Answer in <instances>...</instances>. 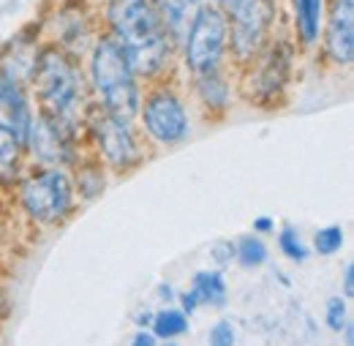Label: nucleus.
I'll list each match as a JSON object with an SVG mask.
<instances>
[{
	"mask_svg": "<svg viewBox=\"0 0 354 346\" xmlns=\"http://www.w3.org/2000/svg\"><path fill=\"white\" fill-rule=\"evenodd\" d=\"M237 344V327L232 325V322H216L213 327H210V333H207V346H234Z\"/></svg>",
	"mask_w": 354,
	"mask_h": 346,
	"instance_id": "23",
	"label": "nucleus"
},
{
	"mask_svg": "<svg viewBox=\"0 0 354 346\" xmlns=\"http://www.w3.org/2000/svg\"><path fill=\"white\" fill-rule=\"evenodd\" d=\"M344 292H346V298H352L354 295V264L352 262H349L346 270H344Z\"/></svg>",
	"mask_w": 354,
	"mask_h": 346,
	"instance_id": "27",
	"label": "nucleus"
},
{
	"mask_svg": "<svg viewBox=\"0 0 354 346\" xmlns=\"http://www.w3.org/2000/svg\"><path fill=\"white\" fill-rule=\"evenodd\" d=\"M19 150L22 147L17 145V139L0 126V180H8L14 174L17 161H19Z\"/></svg>",
	"mask_w": 354,
	"mask_h": 346,
	"instance_id": "19",
	"label": "nucleus"
},
{
	"mask_svg": "<svg viewBox=\"0 0 354 346\" xmlns=\"http://www.w3.org/2000/svg\"><path fill=\"white\" fill-rule=\"evenodd\" d=\"M254 229H257V232H262V235H265V232H272V229H275V224H272V218L259 216V218H257V221H254Z\"/></svg>",
	"mask_w": 354,
	"mask_h": 346,
	"instance_id": "28",
	"label": "nucleus"
},
{
	"mask_svg": "<svg viewBox=\"0 0 354 346\" xmlns=\"http://www.w3.org/2000/svg\"><path fill=\"white\" fill-rule=\"evenodd\" d=\"M297 14V30L306 44H313L319 36V17H322V0H295Z\"/></svg>",
	"mask_w": 354,
	"mask_h": 346,
	"instance_id": "16",
	"label": "nucleus"
},
{
	"mask_svg": "<svg viewBox=\"0 0 354 346\" xmlns=\"http://www.w3.org/2000/svg\"><path fill=\"white\" fill-rule=\"evenodd\" d=\"M150 322H153V313H139V316H136V325H142V327L150 325Z\"/></svg>",
	"mask_w": 354,
	"mask_h": 346,
	"instance_id": "30",
	"label": "nucleus"
},
{
	"mask_svg": "<svg viewBox=\"0 0 354 346\" xmlns=\"http://www.w3.org/2000/svg\"><path fill=\"white\" fill-rule=\"evenodd\" d=\"M109 22L133 74L153 77L164 69L169 36L161 25L156 0H112Z\"/></svg>",
	"mask_w": 354,
	"mask_h": 346,
	"instance_id": "1",
	"label": "nucleus"
},
{
	"mask_svg": "<svg viewBox=\"0 0 354 346\" xmlns=\"http://www.w3.org/2000/svg\"><path fill=\"white\" fill-rule=\"evenodd\" d=\"M164 346H177L175 341H164Z\"/></svg>",
	"mask_w": 354,
	"mask_h": 346,
	"instance_id": "32",
	"label": "nucleus"
},
{
	"mask_svg": "<svg viewBox=\"0 0 354 346\" xmlns=\"http://www.w3.org/2000/svg\"><path fill=\"white\" fill-rule=\"evenodd\" d=\"M313 248H316V254H322V257H333V254H338V251L344 248V229L335 226V224L319 229V232L313 235Z\"/></svg>",
	"mask_w": 354,
	"mask_h": 346,
	"instance_id": "21",
	"label": "nucleus"
},
{
	"mask_svg": "<svg viewBox=\"0 0 354 346\" xmlns=\"http://www.w3.org/2000/svg\"><path fill=\"white\" fill-rule=\"evenodd\" d=\"M139 112H142L147 134L161 145H177L188 136V129H191L188 112L172 90L150 93L145 101V109H139Z\"/></svg>",
	"mask_w": 354,
	"mask_h": 346,
	"instance_id": "7",
	"label": "nucleus"
},
{
	"mask_svg": "<svg viewBox=\"0 0 354 346\" xmlns=\"http://www.w3.org/2000/svg\"><path fill=\"white\" fill-rule=\"evenodd\" d=\"M327 55L338 66H349L354 57V0H335L327 25Z\"/></svg>",
	"mask_w": 354,
	"mask_h": 346,
	"instance_id": "12",
	"label": "nucleus"
},
{
	"mask_svg": "<svg viewBox=\"0 0 354 346\" xmlns=\"http://www.w3.org/2000/svg\"><path fill=\"white\" fill-rule=\"evenodd\" d=\"M196 308H199V298H196V292H194V289H188V292H183V295H180V311H183L185 316H191Z\"/></svg>",
	"mask_w": 354,
	"mask_h": 346,
	"instance_id": "25",
	"label": "nucleus"
},
{
	"mask_svg": "<svg viewBox=\"0 0 354 346\" xmlns=\"http://www.w3.org/2000/svg\"><path fill=\"white\" fill-rule=\"evenodd\" d=\"M156 3H158V17L169 42L185 44V36L191 33L202 11V0H156Z\"/></svg>",
	"mask_w": 354,
	"mask_h": 346,
	"instance_id": "13",
	"label": "nucleus"
},
{
	"mask_svg": "<svg viewBox=\"0 0 354 346\" xmlns=\"http://www.w3.org/2000/svg\"><path fill=\"white\" fill-rule=\"evenodd\" d=\"M232 257H234V246H232V243H226V240L216 243V248H213V260L218 262V264H229Z\"/></svg>",
	"mask_w": 354,
	"mask_h": 346,
	"instance_id": "24",
	"label": "nucleus"
},
{
	"mask_svg": "<svg viewBox=\"0 0 354 346\" xmlns=\"http://www.w3.org/2000/svg\"><path fill=\"white\" fill-rule=\"evenodd\" d=\"M158 298L172 300V289H169V284H161V286H158Z\"/></svg>",
	"mask_w": 354,
	"mask_h": 346,
	"instance_id": "29",
	"label": "nucleus"
},
{
	"mask_svg": "<svg viewBox=\"0 0 354 346\" xmlns=\"http://www.w3.org/2000/svg\"><path fill=\"white\" fill-rule=\"evenodd\" d=\"M22 205L41 224H60L71 210V180L60 170L30 174L22 183Z\"/></svg>",
	"mask_w": 354,
	"mask_h": 346,
	"instance_id": "4",
	"label": "nucleus"
},
{
	"mask_svg": "<svg viewBox=\"0 0 354 346\" xmlns=\"http://www.w3.org/2000/svg\"><path fill=\"white\" fill-rule=\"evenodd\" d=\"M150 333L161 341H175L177 336L188 333V316L180 308H161L158 313H153Z\"/></svg>",
	"mask_w": 354,
	"mask_h": 346,
	"instance_id": "15",
	"label": "nucleus"
},
{
	"mask_svg": "<svg viewBox=\"0 0 354 346\" xmlns=\"http://www.w3.org/2000/svg\"><path fill=\"white\" fill-rule=\"evenodd\" d=\"M129 346H156V336H153V333H147V330H136Z\"/></svg>",
	"mask_w": 354,
	"mask_h": 346,
	"instance_id": "26",
	"label": "nucleus"
},
{
	"mask_svg": "<svg viewBox=\"0 0 354 346\" xmlns=\"http://www.w3.org/2000/svg\"><path fill=\"white\" fill-rule=\"evenodd\" d=\"M90 74L93 87L104 104V112L123 123H131L142 109V95L136 87V74L115 39H104L95 46Z\"/></svg>",
	"mask_w": 354,
	"mask_h": 346,
	"instance_id": "2",
	"label": "nucleus"
},
{
	"mask_svg": "<svg viewBox=\"0 0 354 346\" xmlns=\"http://www.w3.org/2000/svg\"><path fill=\"white\" fill-rule=\"evenodd\" d=\"M30 77L36 82V93H39L44 115L68 129L77 118L80 104H82L80 69L60 49H44L36 57Z\"/></svg>",
	"mask_w": 354,
	"mask_h": 346,
	"instance_id": "3",
	"label": "nucleus"
},
{
	"mask_svg": "<svg viewBox=\"0 0 354 346\" xmlns=\"http://www.w3.org/2000/svg\"><path fill=\"white\" fill-rule=\"evenodd\" d=\"M191 289L196 292L199 305H218L226 303V281H223L221 270H202L194 275Z\"/></svg>",
	"mask_w": 354,
	"mask_h": 346,
	"instance_id": "14",
	"label": "nucleus"
},
{
	"mask_svg": "<svg viewBox=\"0 0 354 346\" xmlns=\"http://www.w3.org/2000/svg\"><path fill=\"white\" fill-rule=\"evenodd\" d=\"M234 257L240 260L243 267H259L267 262V246L259 237H243L234 248Z\"/></svg>",
	"mask_w": 354,
	"mask_h": 346,
	"instance_id": "20",
	"label": "nucleus"
},
{
	"mask_svg": "<svg viewBox=\"0 0 354 346\" xmlns=\"http://www.w3.org/2000/svg\"><path fill=\"white\" fill-rule=\"evenodd\" d=\"M93 134H95V142L112 170L126 172L139 161V147H136V139H133L129 123L101 112L93 120Z\"/></svg>",
	"mask_w": 354,
	"mask_h": 346,
	"instance_id": "8",
	"label": "nucleus"
},
{
	"mask_svg": "<svg viewBox=\"0 0 354 346\" xmlns=\"http://www.w3.org/2000/svg\"><path fill=\"white\" fill-rule=\"evenodd\" d=\"M218 3H221V6H226V8H232V6L237 3V0H218Z\"/></svg>",
	"mask_w": 354,
	"mask_h": 346,
	"instance_id": "31",
	"label": "nucleus"
},
{
	"mask_svg": "<svg viewBox=\"0 0 354 346\" xmlns=\"http://www.w3.org/2000/svg\"><path fill=\"white\" fill-rule=\"evenodd\" d=\"M278 246H281V254H283L286 260L297 262V264H303V262L308 260V248H306L300 232H297L292 224H286V226L281 229V235H278Z\"/></svg>",
	"mask_w": 354,
	"mask_h": 346,
	"instance_id": "18",
	"label": "nucleus"
},
{
	"mask_svg": "<svg viewBox=\"0 0 354 346\" xmlns=\"http://www.w3.org/2000/svg\"><path fill=\"white\" fill-rule=\"evenodd\" d=\"M226 33H229V22H226L221 8L202 6L191 33L185 36V44H183L185 60L196 74L216 71L223 55V46H226Z\"/></svg>",
	"mask_w": 354,
	"mask_h": 346,
	"instance_id": "5",
	"label": "nucleus"
},
{
	"mask_svg": "<svg viewBox=\"0 0 354 346\" xmlns=\"http://www.w3.org/2000/svg\"><path fill=\"white\" fill-rule=\"evenodd\" d=\"M289 69H292L289 44H275L265 55V60L259 63V69L254 74V90H248V95L257 98L259 104L272 101L278 93H283V85L289 80Z\"/></svg>",
	"mask_w": 354,
	"mask_h": 346,
	"instance_id": "10",
	"label": "nucleus"
},
{
	"mask_svg": "<svg viewBox=\"0 0 354 346\" xmlns=\"http://www.w3.org/2000/svg\"><path fill=\"white\" fill-rule=\"evenodd\" d=\"M232 49L240 60H251L270 30L275 17L272 0H237L232 8Z\"/></svg>",
	"mask_w": 354,
	"mask_h": 346,
	"instance_id": "6",
	"label": "nucleus"
},
{
	"mask_svg": "<svg viewBox=\"0 0 354 346\" xmlns=\"http://www.w3.org/2000/svg\"><path fill=\"white\" fill-rule=\"evenodd\" d=\"M324 322L333 333H341L346 327V300L344 298H330L327 300V313H324Z\"/></svg>",
	"mask_w": 354,
	"mask_h": 346,
	"instance_id": "22",
	"label": "nucleus"
},
{
	"mask_svg": "<svg viewBox=\"0 0 354 346\" xmlns=\"http://www.w3.org/2000/svg\"><path fill=\"white\" fill-rule=\"evenodd\" d=\"M196 87H199V95H202L205 107L218 109V112L226 109V104H229V87H226V82H223L216 71L199 74V85Z\"/></svg>",
	"mask_w": 354,
	"mask_h": 346,
	"instance_id": "17",
	"label": "nucleus"
},
{
	"mask_svg": "<svg viewBox=\"0 0 354 346\" xmlns=\"http://www.w3.org/2000/svg\"><path fill=\"white\" fill-rule=\"evenodd\" d=\"M30 123H33V115H30L25 90L19 87L17 80L0 71V126L17 139L19 147H25Z\"/></svg>",
	"mask_w": 354,
	"mask_h": 346,
	"instance_id": "9",
	"label": "nucleus"
},
{
	"mask_svg": "<svg viewBox=\"0 0 354 346\" xmlns=\"http://www.w3.org/2000/svg\"><path fill=\"white\" fill-rule=\"evenodd\" d=\"M28 145L33 147L36 158L44 161V164L57 167V164L71 161V145H68L66 126H60L57 120H52L46 115L33 118L30 134H28Z\"/></svg>",
	"mask_w": 354,
	"mask_h": 346,
	"instance_id": "11",
	"label": "nucleus"
}]
</instances>
